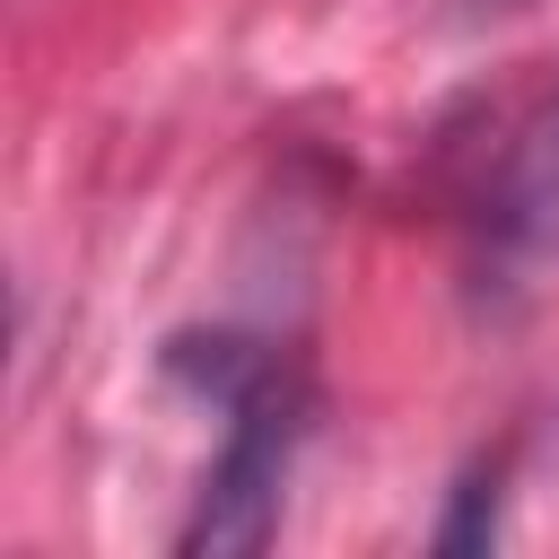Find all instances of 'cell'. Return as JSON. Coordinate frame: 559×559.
I'll return each instance as SVG.
<instances>
[{
	"mask_svg": "<svg viewBox=\"0 0 559 559\" xmlns=\"http://www.w3.org/2000/svg\"><path fill=\"white\" fill-rule=\"evenodd\" d=\"M166 376L227 411V437L201 472V498H192L175 550H262L280 533L288 463L306 437V393H297L288 358L245 332H183V341H166Z\"/></svg>",
	"mask_w": 559,
	"mask_h": 559,
	"instance_id": "cell-1",
	"label": "cell"
},
{
	"mask_svg": "<svg viewBox=\"0 0 559 559\" xmlns=\"http://www.w3.org/2000/svg\"><path fill=\"white\" fill-rule=\"evenodd\" d=\"M559 280V105L524 122V140L498 157L480 218H472V297L480 314H515Z\"/></svg>",
	"mask_w": 559,
	"mask_h": 559,
	"instance_id": "cell-2",
	"label": "cell"
},
{
	"mask_svg": "<svg viewBox=\"0 0 559 559\" xmlns=\"http://www.w3.org/2000/svg\"><path fill=\"white\" fill-rule=\"evenodd\" d=\"M437 550H489L498 542V463H472L463 480H454V515L428 533Z\"/></svg>",
	"mask_w": 559,
	"mask_h": 559,
	"instance_id": "cell-3",
	"label": "cell"
},
{
	"mask_svg": "<svg viewBox=\"0 0 559 559\" xmlns=\"http://www.w3.org/2000/svg\"><path fill=\"white\" fill-rule=\"evenodd\" d=\"M454 17H472V26H498V17H524L533 0H445Z\"/></svg>",
	"mask_w": 559,
	"mask_h": 559,
	"instance_id": "cell-4",
	"label": "cell"
}]
</instances>
